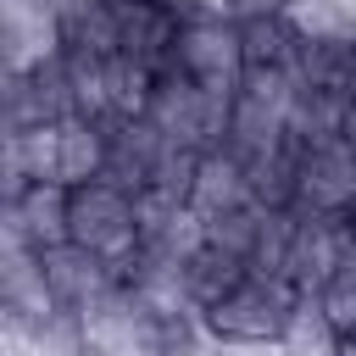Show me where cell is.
Here are the masks:
<instances>
[{
    "label": "cell",
    "mask_w": 356,
    "mask_h": 356,
    "mask_svg": "<svg viewBox=\"0 0 356 356\" xmlns=\"http://www.w3.org/2000/svg\"><path fill=\"white\" fill-rule=\"evenodd\" d=\"M67 239L89 245L95 256H106L122 278L134 273V261L145 256V222H139V195L128 184L89 178V184H67Z\"/></svg>",
    "instance_id": "1"
},
{
    "label": "cell",
    "mask_w": 356,
    "mask_h": 356,
    "mask_svg": "<svg viewBox=\"0 0 356 356\" xmlns=\"http://www.w3.org/2000/svg\"><path fill=\"white\" fill-rule=\"evenodd\" d=\"M312 295L289 278V273H267V267H250L234 289H222L206 312H200V328L206 339H284L295 312L306 306Z\"/></svg>",
    "instance_id": "2"
},
{
    "label": "cell",
    "mask_w": 356,
    "mask_h": 356,
    "mask_svg": "<svg viewBox=\"0 0 356 356\" xmlns=\"http://www.w3.org/2000/svg\"><path fill=\"white\" fill-rule=\"evenodd\" d=\"M167 72H184V78H195L206 89L234 95L245 83V28H239V17L222 11L217 0H189L184 33H178V50H172Z\"/></svg>",
    "instance_id": "3"
},
{
    "label": "cell",
    "mask_w": 356,
    "mask_h": 356,
    "mask_svg": "<svg viewBox=\"0 0 356 356\" xmlns=\"http://www.w3.org/2000/svg\"><path fill=\"white\" fill-rule=\"evenodd\" d=\"M289 206L306 211V217H350V206H356V150L345 145V134L295 145Z\"/></svg>",
    "instance_id": "4"
},
{
    "label": "cell",
    "mask_w": 356,
    "mask_h": 356,
    "mask_svg": "<svg viewBox=\"0 0 356 356\" xmlns=\"http://www.w3.org/2000/svg\"><path fill=\"white\" fill-rule=\"evenodd\" d=\"M0 228H6V245H28V250L61 245L67 239V184L28 178L22 189H6L0 195Z\"/></svg>",
    "instance_id": "5"
},
{
    "label": "cell",
    "mask_w": 356,
    "mask_h": 356,
    "mask_svg": "<svg viewBox=\"0 0 356 356\" xmlns=\"http://www.w3.org/2000/svg\"><path fill=\"white\" fill-rule=\"evenodd\" d=\"M312 306L323 312V323L334 328V334H345V328H356V245H350V256L312 289Z\"/></svg>",
    "instance_id": "6"
},
{
    "label": "cell",
    "mask_w": 356,
    "mask_h": 356,
    "mask_svg": "<svg viewBox=\"0 0 356 356\" xmlns=\"http://www.w3.org/2000/svg\"><path fill=\"white\" fill-rule=\"evenodd\" d=\"M206 356H295L284 339H206Z\"/></svg>",
    "instance_id": "7"
},
{
    "label": "cell",
    "mask_w": 356,
    "mask_h": 356,
    "mask_svg": "<svg viewBox=\"0 0 356 356\" xmlns=\"http://www.w3.org/2000/svg\"><path fill=\"white\" fill-rule=\"evenodd\" d=\"M328 356H356V328L334 334V339H328Z\"/></svg>",
    "instance_id": "8"
},
{
    "label": "cell",
    "mask_w": 356,
    "mask_h": 356,
    "mask_svg": "<svg viewBox=\"0 0 356 356\" xmlns=\"http://www.w3.org/2000/svg\"><path fill=\"white\" fill-rule=\"evenodd\" d=\"M339 134H345V145L356 150V100H350V111H345V128H339Z\"/></svg>",
    "instance_id": "9"
},
{
    "label": "cell",
    "mask_w": 356,
    "mask_h": 356,
    "mask_svg": "<svg viewBox=\"0 0 356 356\" xmlns=\"http://www.w3.org/2000/svg\"><path fill=\"white\" fill-rule=\"evenodd\" d=\"M350 228H356V206H350Z\"/></svg>",
    "instance_id": "10"
}]
</instances>
